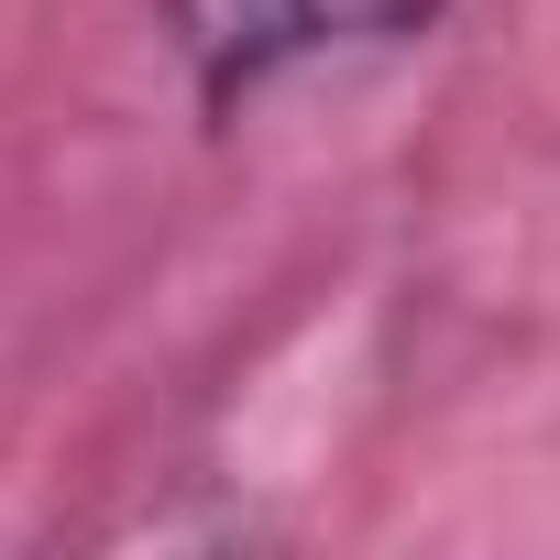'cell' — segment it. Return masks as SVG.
<instances>
[{"label":"cell","instance_id":"cell-1","mask_svg":"<svg viewBox=\"0 0 560 560\" xmlns=\"http://www.w3.org/2000/svg\"><path fill=\"white\" fill-rule=\"evenodd\" d=\"M429 23H440V0H165V34L209 110H242L275 78L330 67V56H385Z\"/></svg>","mask_w":560,"mask_h":560}]
</instances>
